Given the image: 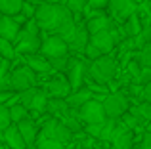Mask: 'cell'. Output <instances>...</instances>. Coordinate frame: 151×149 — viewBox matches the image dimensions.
<instances>
[{
  "label": "cell",
  "instance_id": "cell-43",
  "mask_svg": "<svg viewBox=\"0 0 151 149\" xmlns=\"http://www.w3.org/2000/svg\"><path fill=\"white\" fill-rule=\"evenodd\" d=\"M0 143H4V136H2V132H0Z\"/></svg>",
  "mask_w": 151,
  "mask_h": 149
},
{
  "label": "cell",
  "instance_id": "cell-25",
  "mask_svg": "<svg viewBox=\"0 0 151 149\" xmlns=\"http://www.w3.org/2000/svg\"><path fill=\"white\" fill-rule=\"evenodd\" d=\"M46 105H48V97L37 90L33 100H31V103H29V109H33V111H37V113H42V111H46Z\"/></svg>",
  "mask_w": 151,
  "mask_h": 149
},
{
  "label": "cell",
  "instance_id": "cell-9",
  "mask_svg": "<svg viewBox=\"0 0 151 149\" xmlns=\"http://www.w3.org/2000/svg\"><path fill=\"white\" fill-rule=\"evenodd\" d=\"M67 69H69V77H67V82H69V86L73 90H78L82 86V82H84V73H86V67L82 61L78 59H69V65H67Z\"/></svg>",
  "mask_w": 151,
  "mask_h": 149
},
{
  "label": "cell",
  "instance_id": "cell-7",
  "mask_svg": "<svg viewBox=\"0 0 151 149\" xmlns=\"http://www.w3.org/2000/svg\"><path fill=\"white\" fill-rule=\"evenodd\" d=\"M40 134L46 136V138L58 140V142L63 143V145H65L67 142H71V138H73V132H71L63 122H58V120H54V119H50L48 122L44 124V128L40 130Z\"/></svg>",
  "mask_w": 151,
  "mask_h": 149
},
{
  "label": "cell",
  "instance_id": "cell-42",
  "mask_svg": "<svg viewBox=\"0 0 151 149\" xmlns=\"http://www.w3.org/2000/svg\"><path fill=\"white\" fill-rule=\"evenodd\" d=\"M27 2H31V4H35V6H38V4L44 2V0H27Z\"/></svg>",
  "mask_w": 151,
  "mask_h": 149
},
{
  "label": "cell",
  "instance_id": "cell-18",
  "mask_svg": "<svg viewBox=\"0 0 151 149\" xmlns=\"http://www.w3.org/2000/svg\"><path fill=\"white\" fill-rule=\"evenodd\" d=\"M92 100V92L88 90H73V94H69L67 96V103H69V107H78L81 109L84 103H88V101Z\"/></svg>",
  "mask_w": 151,
  "mask_h": 149
},
{
  "label": "cell",
  "instance_id": "cell-28",
  "mask_svg": "<svg viewBox=\"0 0 151 149\" xmlns=\"http://www.w3.org/2000/svg\"><path fill=\"white\" fill-rule=\"evenodd\" d=\"M14 56H15V46H14V42H10V40H6V38L0 37V57L12 61V59H14Z\"/></svg>",
  "mask_w": 151,
  "mask_h": 149
},
{
  "label": "cell",
  "instance_id": "cell-10",
  "mask_svg": "<svg viewBox=\"0 0 151 149\" xmlns=\"http://www.w3.org/2000/svg\"><path fill=\"white\" fill-rule=\"evenodd\" d=\"M19 31H21V27H19V21L15 17H12V15H0V37L2 38L14 42L17 38Z\"/></svg>",
  "mask_w": 151,
  "mask_h": 149
},
{
  "label": "cell",
  "instance_id": "cell-11",
  "mask_svg": "<svg viewBox=\"0 0 151 149\" xmlns=\"http://www.w3.org/2000/svg\"><path fill=\"white\" fill-rule=\"evenodd\" d=\"M46 90H48V94L52 97H61V100H65V97L71 94L69 82H67V78H63L61 74L52 77L50 82H48V86H46Z\"/></svg>",
  "mask_w": 151,
  "mask_h": 149
},
{
  "label": "cell",
  "instance_id": "cell-24",
  "mask_svg": "<svg viewBox=\"0 0 151 149\" xmlns=\"http://www.w3.org/2000/svg\"><path fill=\"white\" fill-rule=\"evenodd\" d=\"M111 143H113V149H130V145H132V134H130V130L111 138Z\"/></svg>",
  "mask_w": 151,
  "mask_h": 149
},
{
  "label": "cell",
  "instance_id": "cell-1",
  "mask_svg": "<svg viewBox=\"0 0 151 149\" xmlns=\"http://www.w3.org/2000/svg\"><path fill=\"white\" fill-rule=\"evenodd\" d=\"M35 21H37L38 29L46 31V33L58 34L65 23L73 21V14L69 8L61 6L55 2H40L35 8Z\"/></svg>",
  "mask_w": 151,
  "mask_h": 149
},
{
  "label": "cell",
  "instance_id": "cell-30",
  "mask_svg": "<svg viewBox=\"0 0 151 149\" xmlns=\"http://www.w3.org/2000/svg\"><path fill=\"white\" fill-rule=\"evenodd\" d=\"M132 113H134L136 117H140V119L151 120V103H147V101H144V103H140L136 109H132Z\"/></svg>",
  "mask_w": 151,
  "mask_h": 149
},
{
  "label": "cell",
  "instance_id": "cell-39",
  "mask_svg": "<svg viewBox=\"0 0 151 149\" xmlns=\"http://www.w3.org/2000/svg\"><path fill=\"white\" fill-rule=\"evenodd\" d=\"M142 96H144V101L151 103V80L147 82V84H144V92H142Z\"/></svg>",
  "mask_w": 151,
  "mask_h": 149
},
{
  "label": "cell",
  "instance_id": "cell-17",
  "mask_svg": "<svg viewBox=\"0 0 151 149\" xmlns=\"http://www.w3.org/2000/svg\"><path fill=\"white\" fill-rule=\"evenodd\" d=\"M25 61H27V67H31L35 73H50V71H52L48 57H44V56L31 54V56H27Z\"/></svg>",
  "mask_w": 151,
  "mask_h": 149
},
{
  "label": "cell",
  "instance_id": "cell-34",
  "mask_svg": "<svg viewBox=\"0 0 151 149\" xmlns=\"http://www.w3.org/2000/svg\"><path fill=\"white\" fill-rule=\"evenodd\" d=\"M84 54H86V57H88V59H92V61L103 56V54L100 52V50H98L96 46H92V44H90V42H88V46H86V48H84Z\"/></svg>",
  "mask_w": 151,
  "mask_h": 149
},
{
  "label": "cell",
  "instance_id": "cell-3",
  "mask_svg": "<svg viewBox=\"0 0 151 149\" xmlns=\"http://www.w3.org/2000/svg\"><path fill=\"white\" fill-rule=\"evenodd\" d=\"M115 73H117V63H115V59L111 56H107V54H103L101 57L94 59L88 67L90 78H92L94 82H98V84H107V82H111L115 78Z\"/></svg>",
  "mask_w": 151,
  "mask_h": 149
},
{
  "label": "cell",
  "instance_id": "cell-19",
  "mask_svg": "<svg viewBox=\"0 0 151 149\" xmlns=\"http://www.w3.org/2000/svg\"><path fill=\"white\" fill-rule=\"evenodd\" d=\"M86 31L88 34H96V33H101V31H109V19L105 15H96V17H90L88 23H86Z\"/></svg>",
  "mask_w": 151,
  "mask_h": 149
},
{
  "label": "cell",
  "instance_id": "cell-14",
  "mask_svg": "<svg viewBox=\"0 0 151 149\" xmlns=\"http://www.w3.org/2000/svg\"><path fill=\"white\" fill-rule=\"evenodd\" d=\"M109 8L113 11V15L119 19H126L134 14L132 0H109Z\"/></svg>",
  "mask_w": 151,
  "mask_h": 149
},
{
  "label": "cell",
  "instance_id": "cell-12",
  "mask_svg": "<svg viewBox=\"0 0 151 149\" xmlns=\"http://www.w3.org/2000/svg\"><path fill=\"white\" fill-rule=\"evenodd\" d=\"M90 37H92L90 38V44L96 46L101 54H109L111 50L115 48V40H113V37H111L109 31H101V33L90 34Z\"/></svg>",
  "mask_w": 151,
  "mask_h": 149
},
{
  "label": "cell",
  "instance_id": "cell-37",
  "mask_svg": "<svg viewBox=\"0 0 151 149\" xmlns=\"http://www.w3.org/2000/svg\"><path fill=\"white\" fill-rule=\"evenodd\" d=\"M107 4H109V0H88V6L94 8V10H98V11H100L101 8H105Z\"/></svg>",
  "mask_w": 151,
  "mask_h": 149
},
{
  "label": "cell",
  "instance_id": "cell-5",
  "mask_svg": "<svg viewBox=\"0 0 151 149\" xmlns=\"http://www.w3.org/2000/svg\"><path fill=\"white\" fill-rule=\"evenodd\" d=\"M103 111H105L107 119H119L128 111V100L122 94H109L105 100L101 101Z\"/></svg>",
  "mask_w": 151,
  "mask_h": 149
},
{
  "label": "cell",
  "instance_id": "cell-29",
  "mask_svg": "<svg viewBox=\"0 0 151 149\" xmlns=\"http://www.w3.org/2000/svg\"><path fill=\"white\" fill-rule=\"evenodd\" d=\"M138 63H140L142 67L151 69V44L142 46V52H140V56H138Z\"/></svg>",
  "mask_w": 151,
  "mask_h": 149
},
{
  "label": "cell",
  "instance_id": "cell-33",
  "mask_svg": "<svg viewBox=\"0 0 151 149\" xmlns=\"http://www.w3.org/2000/svg\"><path fill=\"white\" fill-rule=\"evenodd\" d=\"M138 42H140L138 46H145V44H151V23H149L147 27H144V29H142L140 37H138Z\"/></svg>",
  "mask_w": 151,
  "mask_h": 149
},
{
  "label": "cell",
  "instance_id": "cell-4",
  "mask_svg": "<svg viewBox=\"0 0 151 149\" xmlns=\"http://www.w3.org/2000/svg\"><path fill=\"white\" fill-rule=\"evenodd\" d=\"M35 84V71L27 65L14 69L10 73V90L12 92H23V90H29Z\"/></svg>",
  "mask_w": 151,
  "mask_h": 149
},
{
  "label": "cell",
  "instance_id": "cell-20",
  "mask_svg": "<svg viewBox=\"0 0 151 149\" xmlns=\"http://www.w3.org/2000/svg\"><path fill=\"white\" fill-rule=\"evenodd\" d=\"M23 2L25 0H0V14L15 17L17 14H21Z\"/></svg>",
  "mask_w": 151,
  "mask_h": 149
},
{
  "label": "cell",
  "instance_id": "cell-38",
  "mask_svg": "<svg viewBox=\"0 0 151 149\" xmlns=\"http://www.w3.org/2000/svg\"><path fill=\"white\" fill-rule=\"evenodd\" d=\"M84 8V2L82 0H69V10L71 11H81Z\"/></svg>",
  "mask_w": 151,
  "mask_h": 149
},
{
  "label": "cell",
  "instance_id": "cell-16",
  "mask_svg": "<svg viewBox=\"0 0 151 149\" xmlns=\"http://www.w3.org/2000/svg\"><path fill=\"white\" fill-rule=\"evenodd\" d=\"M67 46L73 52H84V48L88 46V31H86V27H77V31L71 37V40L67 42Z\"/></svg>",
  "mask_w": 151,
  "mask_h": 149
},
{
  "label": "cell",
  "instance_id": "cell-13",
  "mask_svg": "<svg viewBox=\"0 0 151 149\" xmlns=\"http://www.w3.org/2000/svg\"><path fill=\"white\" fill-rule=\"evenodd\" d=\"M2 136H4V143L10 149H27L25 142H23L21 134H19V130H17V124H10V126L2 132Z\"/></svg>",
  "mask_w": 151,
  "mask_h": 149
},
{
  "label": "cell",
  "instance_id": "cell-2",
  "mask_svg": "<svg viewBox=\"0 0 151 149\" xmlns=\"http://www.w3.org/2000/svg\"><path fill=\"white\" fill-rule=\"evenodd\" d=\"M40 44H42L40 29H38L35 19H29V21L25 23V27L19 31L17 38L14 40L15 54H27V56H31V54H35L37 50H40Z\"/></svg>",
  "mask_w": 151,
  "mask_h": 149
},
{
  "label": "cell",
  "instance_id": "cell-26",
  "mask_svg": "<svg viewBox=\"0 0 151 149\" xmlns=\"http://www.w3.org/2000/svg\"><path fill=\"white\" fill-rule=\"evenodd\" d=\"M37 149H65L63 143H59L58 140H52V138H46V136L38 134L37 136Z\"/></svg>",
  "mask_w": 151,
  "mask_h": 149
},
{
  "label": "cell",
  "instance_id": "cell-6",
  "mask_svg": "<svg viewBox=\"0 0 151 149\" xmlns=\"http://www.w3.org/2000/svg\"><path fill=\"white\" fill-rule=\"evenodd\" d=\"M40 52L44 57H61V56H67V52H69V46H67V42L63 40L61 37H58V34H50V37H46L44 40H42L40 44Z\"/></svg>",
  "mask_w": 151,
  "mask_h": 149
},
{
  "label": "cell",
  "instance_id": "cell-27",
  "mask_svg": "<svg viewBox=\"0 0 151 149\" xmlns=\"http://www.w3.org/2000/svg\"><path fill=\"white\" fill-rule=\"evenodd\" d=\"M140 17H138V14L134 11L130 17H126V25H124V33L128 34V37H136L138 33H140Z\"/></svg>",
  "mask_w": 151,
  "mask_h": 149
},
{
  "label": "cell",
  "instance_id": "cell-22",
  "mask_svg": "<svg viewBox=\"0 0 151 149\" xmlns=\"http://www.w3.org/2000/svg\"><path fill=\"white\" fill-rule=\"evenodd\" d=\"M67 109H69V103L61 97H52L46 105V111L54 113V115H67Z\"/></svg>",
  "mask_w": 151,
  "mask_h": 149
},
{
  "label": "cell",
  "instance_id": "cell-8",
  "mask_svg": "<svg viewBox=\"0 0 151 149\" xmlns=\"http://www.w3.org/2000/svg\"><path fill=\"white\" fill-rule=\"evenodd\" d=\"M81 119L84 120L86 124H100L107 119L105 111H103L101 101L98 100H90L88 103H84L81 107Z\"/></svg>",
  "mask_w": 151,
  "mask_h": 149
},
{
  "label": "cell",
  "instance_id": "cell-21",
  "mask_svg": "<svg viewBox=\"0 0 151 149\" xmlns=\"http://www.w3.org/2000/svg\"><path fill=\"white\" fill-rule=\"evenodd\" d=\"M8 109H10L12 124H17V122H21V120L29 119V109H27L25 105H21V103H12Z\"/></svg>",
  "mask_w": 151,
  "mask_h": 149
},
{
  "label": "cell",
  "instance_id": "cell-36",
  "mask_svg": "<svg viewBox=\"0 0 151 149\" xmlns=\"http://www.w3.org/2000/svg\"><path fill=\"white\" fill-rule=\"evenodd\" d=\"M138 80H140L142 84H147V82L151 80V69L144 67V71H140V74H138Z\"/></svg>",
  "mask_w": 151,
  "mask_h": 149
},
{
  "label": "cell",
  "instance_id": "cell-32",
  "mask_svg": "<svg viewBox=\"0 0 151 149\" xmlns=\"http://www.w3.org/2000/svg\"><path fill=\"white\" fill-rule=\"evenodd\" d=\"M12 124V119H10V109L6 105H0V132H4L8 126Z\"/></svg>",
  "mask_w": 151,
  "mask_h": 149
},
{
  "label": "cell",
  "instance_id": "cell-44",
  "mask_svg": "<svg viewBox=\"0 0 151 149\" xmlns=\"http://www.w3.org/2000/svg\"><path fill=\"white\" fill-rule=\"evenodd\" d=\"M0 15H2V14H0Z\"/></svg>",
  "mask_w": 151,
  "mask_h": 149
},
{
  "label": "cell",
  "instance_id": "cell-31",
  "mask_svg": "<svg viewBox=\"0 0 151 149\" xmlns=\"http://www.w3.org/2000/svg\"><path fill=\"white\" fill-rule=\"evenodd\" d=\"M50 61V67H52V71H63V69L69 65V57L67 56H61V57H52Z\"/></svg>",
  "mask_w": 151,
  "mask_h": 149
},
{
  "label": "cell",
  "instance_id": "cell-35",
  "mask_svg": "<svg viewBox=\"0 0 151 149\" xmlns=\"http://www.w3.org/2000/svg\"><path fill=\"white\" fill-rule=\"evenodd\" d=\"M101 126H103V122H100V124H88V126H86V132H88L92 138H98V140H100V136H101Z\"/></svg>",
  "mask_w": 151,
  "mask_h": 149
},
{
  "label": "cell",
  "instance_id": "cell-40",
  "mask_svg": "<svg viewBox=\"0 0 151 149\" xmlns=\"http://www.w3.org/2000/svg\"><path fill=\"white\" fill-rule=\"evenodd\" d=\"M63 124H65L69 130H71V128H73V130H78V122L75 119H71V117H65V122H63Z\"/></svg>",
  "mask_w": 151,
  "mask_h": 149
},
{
  "label": "cell",
  "instance_id": "cell-23",
  "mask_svg": "<svg viewBox=\"0 0 151 149\" xmlns=\"http://www.w3.org/2000/svg\"><path fill=\"white\" fill-rule=\"evenodd\" d=\"M10 90V59L0 57V92Z\"/></svg>",
  "mask_w": 151,
  "mask_h": 149
},
{
  "label": "cell",
  "instance_id": "cell-41",
  "mask_svg": "<svg viewBox=\"0 0 151 149\" xmlns=\"http://www.w3.org/2000/svg\"><path fill=\"white\" fill-rule=\"evenodd\" d=\"M142 149H151V132H149V134H145L144 142H142Z\"/></svg>",
  "mask_w": 151,
  "mask_h": 149
},
{
  "label": "cell",
  "instance_id": "cell-15",
  "mask_svg": "<svg viewBox=\"0 0 151 149\" xmlns=\"http://www.w3.org/2000/svg\"><path fill=\"white\" fill-rule=\"evenodd\" d=\"M17 130H19V134H21V138H23V142H25L27 147L37 142L38 132H37V126H35V122L31 119H25V120H21V122H17Z\"/></svg>",
  "mask_w": 151,
  "mask_h": 149
}]
</instances>
